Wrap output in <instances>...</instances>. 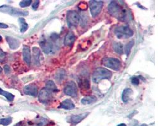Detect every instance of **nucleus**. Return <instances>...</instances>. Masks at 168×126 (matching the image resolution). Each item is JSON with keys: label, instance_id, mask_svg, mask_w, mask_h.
I'll list each match as a JSON object with an SVG mask.
<instances>
[{"label": "nucleus", "instance_id": "1", "mask_svg": "<svg viewBox=\"0 0 168 126\" xmlns=\"http://www.w3.org/2000/svg\"><path fill=\"white\" fill-rule=\"evenodd\" d=\"M108 10L109 14L118 20L124 22L130 19V13L129 10L115 1L111 2Z\"/></svg>", "mask_w": 168, "mask_h": 126}, {"label": "nucleus", "instance_id": "2", "mask_svg": "<svg viewBox=\"0 0 168 126\" xmlns=\"http://www.w3.org/2000/svg\"><path fill=\"white\" fill-rule=\"evenodd\" d=\"M112 76V73L110 70L103 68H97L93 73L92 79L95 83H98L100 81L103 79H110Z\"/></svg>", "mask_w": 168, "mask_h": 126}, {"label": "nucleus", "instance_id": "3", "mask_svg": "<svg viewBox=\"0 0 168 126\" xmlns=\"http://www.w3.org/2000/svg\"><path fill=\"white\" fill-rule=\"evenodd\" d=\"M0 12L7 14L12 16H27L29 12L27 11H22L17 8L8 5H3L0 7Z\"/></svg>", "mask_w": 168, "mask_h": 126}, {"label": "nucleus", "instance_id": "4", "mask_svg": "<svg viewBox=\"0 0 168 126\" xmlns=\"http://www.w3.org/2000/svg\"><path fill=\"white\" fill-rule=\"evenodd\" d=\"M115 34L119 39H128L134 35V31L128 26H120L115 29Z\"/></svg>", "mask_w": 168, "mask_h": 126}, {"label": "nucleus", "instance_id": "5", "mask_svg": "<svg viewBox=\"0 0 168 126\" xmlns=\"http://www.w3.org/2000/svg\"><path fill=\"white\" fill-rule=\"evenodd\" d=\"M66 20L67 25L69 28H75L77 27L79 24L80 17L77 12L74 10H69L67 13Z\"/></svg>", "mask_w": 168, "mask_h": 126}, {"label": "nucleus", "instance_id": "6", "mask_svg": "<svg viewBox=\"0 0 168 126\" xmlns=\"http://www.w3.org/2000/svg\"><path fill=\"white\" fill-rule=\"evenodd\" d=\"M102 64L107 68H110L114 71H119L122 64L119 59L113 58H105L102 60Z\"/></svg>", "mask_w": 168, "mask_h": 126}, {"label": "nucleus", "instance_id": "7", "mask_svg": "<svg viewBox=\"0 0 168 126\" xmlns=\"http://www.w3.org/2000/svg\"><path fill=\"white\" fill-rule=\"evenodd\" d=\"M54 42H55L53 41L52 39H50V40L47 39H43L42 40L39 44L42 49L44 53L47 54H52L55 53V45Z\"/></svg>", "mask_w": 168, "mask_h": 126}, {"label": "nucleus", "instance_id": "8", "mask_svg": "<svg viewBox=\"0 0 168 126\" xmlns=\"http://www.w3.org/2000/svg\"><path fill=\"white\" fill-rule=\"evenodd\" d=\"M103 7V2L102 1H93L90 2V9L92 16L93 18L97 17L102 12Z\"/></svg>", "mask_w": 168, "mask_h": 126}, {"label": "nucleus", "instance_id": "9", "mask_svg": "<svg viewBox=\"0 0 168 126\" xmlns=\"http://www.w3.org/2000/svg\"><path fill=\"white\" fill-rule=\"evenodd\" d=\"M64 93L68 96L75 98L77 96V86L73 81H68L64 88Z\"/></svg>", "mask_w": 168, "mask_h": 126}, {"label": "nucleus", "instance_id": "10", "mask_svg": "<svg viewBox=\"0 0 168 126\" xmlns=\"http://www.w3.org/2000/svg\"><path fill=\"white\" fill-rule=\"evenodd\" d=\"M53 98L52 92L44 88L42 89L39 94V100L40 103L44 104L49 103Z\"/></svg>", "mask_w": 168, "mask_h": 126}, {"label": "nucleus", "instance_id": "11", "mask_svg": "<svg viewBox=\"0 0 168 126\" xmlns=\"http://www.w3.org/2000/svg\"><path fill=\"white\" fill-rule=\"evenodd\" d=\"M24 92L26 95L35 97L38 95V87L35 84H29L24 87Z\"/></svg>", "mask_w": 168, "mask_h": 126}, {"label": "nucleus", "instance_id": "12", "mask_svg": "<svg viewBox=\"0 0 168 126\" xmlns=\"http://www.w3.org/2000/svg\"><path fill=\"white\" fill-rule=\"evenodd\" d=\"M23 59L25 63L30 66L31 64V51L29 46H24L23 48Z\"/></svg>", "mask_w": 168, "mask_h": 126}, {"label": "nucleus", "instance_id": "13", "mask_svg": "<svg viewBox=\"0 0 168 126\" xmlns=\"http://www.w3.org/2000/svg\"><path fill=\"white\" fill-rule=\"evenodd\" d=\"M76 40V36L73 32H69L66 34L64 40V44L67 47H72Z\"/></svg>", "mask_w": 168, "mask_h": 126}, {"label": "nucleus", "instance_id": "14", "mask_svg": "<svg viewBox=\"0 0 168 126\" xmlns=\"http://www.w3.org/2000/svg\"><path fill=\"white\" fill-rule=\"evenodd\" d=\"M89 113H81L79 115H72L70 117V122L73 123V124H77L81 122L83 119H85L88 115Z\"/></svg>", "mask_w": 168, "mask_h": 126}, {"label": "nucleus", "instance_id": "15", "mask_svg": "<svg viewBox=\"0 0 168 126\" xmlns=\"http://www.w3.org/2000/svg\"><path fill=\"white\" fill-rule=\"evenodd\" d=\"M59 108H63L65 110H72L75 108V105L71 100L66 99L60 103Z\"/></svg>", "mask_w": 168, "mask_h": 126}, {"label": "nucleus", "instance_id": "16", "mask_svg": "<svg viewBox=\"0 0 168 126\" xmlns=\"http://www.w3.org/2000/svg\"><path fill=\"white\" fill-rule=\"evenodd\" d=\"M6 40L9 44L10 49H17L20 46V41L16 39L10 37H7Z\"/></svg>", "mask_w": 168, "mask_h": 126}, {"label": "nucleus", "instance_id": "17", "mask_svg": "<svg viewBox=\"0 0 168 126\" xmlns=\"http://www.w3.org/2000/svg\"><path fill=\"white\" fill-rule=\"evenodd\" d=\"M33 52V59H34V63L35 65H39L40 64V50L39 48L37 47H34L32 49Z\"/></svg>", "mask_w": 168, "mask_h": 126}, {"label": "nucleus", "instance_id": "18", "mask_svg": "<svg viewBox=\"0 0 168 126\" xmlns=\"http://www.w3.org/2000/svg\"><path fill=\"white\" fill-rule=\"evenodd\" d=\"M133 93V90L130 88H125L123 92H122V101L124 103H127L128 102L130 97L131 96V95Z\"/></svg>", "mask_w": 168, "mask_h": 126}, {"label": "nucleus", "instance_id": "19", "mask_svg": "<svg viewBox=\"0 0 168 126\" xmlns=\"http://www.w3.org/2000/svg\"><path fill=\"white\" fill-rule=\"evenodd\" d=\"M97 100V98L94 95H90L83 98L81 100V103L83 105H90L93 103H95Z\"/></svg>", "mask_w": 168, "mask_h": 126}, {"label": "nucleus", "instance_id": "20", "mask_svg": "<svg viewBox=\"0 0 168 126\" xmlns=\"http://www.w3.org/2000/svg\"><path fill=\"white\" fill-rule=\"evenodd\" d=\"M79 85L82 89H89L90 86L89 79L87 78H81L79 79Z\"/></svg>", "mask_w": 168, "mask_h": 126}, {"label": "nucleus", "instance_id": "21", "mask_svg": "<svg viewBox=\"0 0 168 126\" xmlns=\"http://www.w3.org/2000/svg\"><path fill=\"white\" fill-rule=\"evenodd\" d=\"M45 88H47V90H49V91H50L52 93H56L57 91H59V90L55 85V83H54V82L52 80H49L46 83V86H45Z\"/></svg>", "mask_w": 168, "mask_h": 126}, {"label": "nucleus", "instance_id": "22", "mask_svg": "<svg viewBox=\"0 0 168 126\" xmlns=\"http://www.w3.org/2000/svg\"><path fill=\"white\" fill-rule=\"evenodd\" d=\"M113 49L117 54H122L123 52V46L120 42H115L113 45Z\"/></svg>", "mask_w": 168, "mask_h": 126}, {"label": "nucleus", "instance_id": "23", "mask_svg": "<svg viewBox=\"0 0 168 126\" xmlns=\"http://www.w3.org/2000/svg\"><path fill=\"white\" fill-rule=\"evenodd\" d=\"M66 76V72L64 69H60L57 71L55 75V79L57 81H63L65 79V77Z\"/></svg>", "mask_w": 168, "mask_h": 126}, {"label": "nucleus", "instance_id": "24", "mask_svg": "<svg viewBox=\"0 0 168 126\" xmlns=\"http://www.w3.org/2000/svg\"><path fill=\"white\" fill-rule=\"evenodd\" d=\"M18 20H19L20 24L21 25V27H20V32H21V33L25 32L27 30L28 28H29V25H28L27 23L26 22L25 19H24V18H20L18 19Z\"/></svg>", "mask_w": 168, "mask_h": 126}, {"label": "nucleus", "instance_id": "25", "mask_svg": "<svg viewBox=\"0 0 168 126\" xmlns=\"http://www.w3.org/2000/svg\"><path fill=\"white\" fill-rule=\"evenodd\" d=\"M0 95H3L4 96H5L7 98V99L9 101H13L15 98V95H13V94L9 93V92H7V91H5L4 90H3L1 88H0Z\"/></svg>", "mask_w": 168, "mask_h": 126}, {"label": "nucleus", "instance_id": "26", "mask_svg": "<svg viewBox=\"0 0 168 126\" xmlns=\"http://www.w3.org/2000/svg\"><path fill=\"white\" fill-rule=\"evenodd\" d=\"M134 41H130L125 47V52L126 54V55L128 56H129L130 52H131V50H132V47L134 46Z\"/></svg>", "mask_w": 168, "mask_h": 126}, {"label": "nucleus", "instance_id": "27", "mask_svg": "<svg viewBox=\"0 0 168 126\" xmlns=\"http://www.w3.org/2000/svg\"><path fill=\"white\" fill-rule=\"evenodd\" d=\"M12 122V118L11 117L6 118H1L0 119V125L4 126H7L10 125Z\"/></svg>", "mask_w": 168, "mask_h": 126}, {"label": "nucleus", "instance_id": "28", "mask_svg": "<svg viewBox=\"0 0 168 126\" xmlns=\"http://www.w3.org/2000/svg\"><path fill=\"white\" fill-rule=\"evenodd\" d=\"M32 0H24V1H22L20 3V6L22 8H25V7H29L31 3H32Z\"/></svg>", "mask_w": 168, "mask_h": 126}, {"label": "nucleus", "instance_id": "29", "mask_svg": "<svg viewBox=\"0 0 168 126\" xmlns=\"http://www.w3.org/2000/svg\"><path fill=\"white\" fill-rule=\"evenodd\" d=\"M38 125L39 126H45L48 124V120L46 118H42L40 119V120L37 122Z\"/></svg>", "mask_w": 168, "mask_h": 126}, {"label": "nucleus", "instance_id": "30", "mask_svg": "<svg viewBox=\"0 0 168 126\" xmlns=\"http://www.w3.org/2000/svg\"><path fill=\"white\" fill-rule=\"evenodd\" d=\"M6 58V54L2 49H0V63H3Z\"/></svg>", "mask_w": 168, "mask_h": 126}, {"label": "nucleus", "instance_id": "31", "mask_svg": "<svg viewBox=\"0 0 168 126\" xmlns=\"http://www.w3.org/2000/svg\"><path fill=\"white\" fill-rule=\"evenodd\" d=\"M131 82L134 85H138L139 84V79L138 77H133L131 78Z\"/></svg>", "mask_w": 168, "mask_h": 126}, {"label": "nucleus", "instance_id": "32", "mask_svg": "<svg viewBox=\"0 0 168 126\" xmlns=\"http://www.w3.org/2000/svg\"><path fill=\"white\" fill-rule=\"evenodd\" d=\"M40 4V1H35L33 4H32V9L34 10H36Z\"/></svg>", "mask_w": 168, "mask_h": 126}, {"label": "nucleus", "instance_id": "33", "mask_svg": "<svg viewBox=\"0 0 168 126\" xmlns=\"http://www.w3.org/2000/svg\"><path fill=\"white\" fill-rule=\"evenodd\" d=\"M14 126H27V125L26 123H25L24 121H21V122L17 123L15 125H14Z\"/></svg>", "mask_w": 168, "mask_h": 126}, {"label": "nucleus", "instance_id": "34", "mask_svg": "<svg viewBox=\"0 0 168 126\" xmlns=\"http://www.w3.org/2000/svg\"><path fill=\"white\" fill-rule=\"evenodd\" d=\"M4 69H5V71L6 73H8L10 71V68L9 66H8V65H5L4 66Z\"/></svg>", "mask_w": 168, "mask_h": 126}, {"label": "nucleus", "instance_id": "35", "mask_svg": "<svg viewBox=\"0 0 168 126\" xmlns=\"http://www.w3.org/2000/svg\"><path fill=\"white\" fill-rule=\"evenodd\" d=\"M8 26L3 23H0V29H7Z\"/></svg>", "mask_w": 168, "mask_h": 126}, {"label": "nucleus", "instance_id": "36", "mask_svg": "<svg viewBox=\"0 0 168 126\" xmlns=\"http://www.w3.org/2000/svg\"><path fill=\"white\" fill-rule=\"evenodd\" d=\"M117 126H127V125L125 123H120V124L118 125Z\"/></svg>", "mask_w": 168, "mask_h": 126}, {"label": "nucleus", "instance_id": "37", "mask_svg": "<svg viewBox=\"0 0 168 126\" xmlns=\"http://www.w3.org/2000/svg\"><path fill=\"white\" fill-rule=\"evenodd\" d=\"M140 126H147V125H146V124H142V125H140Z\"/></svg>", "mask_w": 168, "mask_h": 126}, {"label": "nucleus", "instance_id": "38", "mask_svg": "<svg viewBox=\"0 0 168 126\" xmlns=\"http://www.w3.org/2000/svg\"><path fill=\"white\" fill-rule=\"evenodd\" d=\"M2 68H1V66H0V73H2Z\"/></svg>", "mask_w": 168, "mask_h": 126}, {"label": "nucleus", "instance_id": "39", "mask_svg": "<svg viewBox=\"0 0 168 126\" xmlns=\"http://www.w3.org/2000/svg\"><path fill=\"white\" fill-rule=\"evenodd\" d=\"M2 41V36H0V42H1Z\"/></svg>", "mask_w": 168, "mask_h": 126}]
</instances>
